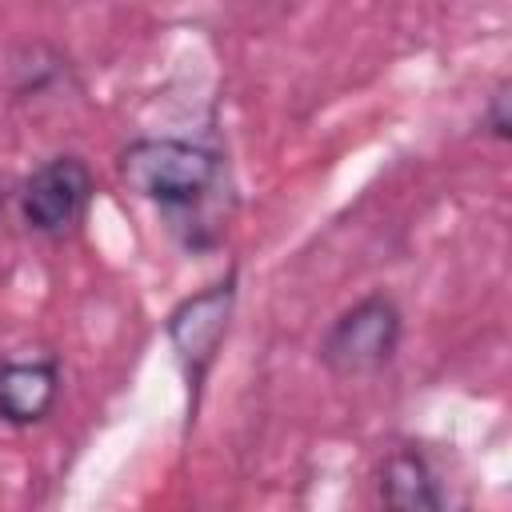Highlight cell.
<instances>
[{
  "mask_svg": "<svg viewBox=\"0 0 512 512\" xmlns=\"http://www.w3.org/2000/svg\"><path fill=\"white\" fill-rule=\"evenodd\" d=\"M120 180L140 200L160 204L164 212L200 208L224 176V164L212 148L176 140V136H140L116 156Z\"/></svg>",
  "mask_w": 512,
  "mask_h": 512,
  "instance_id": "1",
  "label": "cell"
},
{
  "mask_svg": "<svg viewBox=\"0 0 512 512\" xmlns=\"http://www.w3.org/2000/svg\"><path fill=\"white\" fill-rule=\"evenodd\" d=\"M236 308V268L208 284L196 296H184L172 312H168V340L176 348V360L184 368V384H188V420L200 408V388L208 380V368L228 336V320Z\"/></svg>",
  "mask_w": 512,
  "mask_h": 512,
  "instance_id": "2",
  "label": "cell"
},
{
  "mask_svg": "<svg viewBox=\"0 0 512 512\" xmlns=\"http://www.w3.org/2000/svg\"><path fill=\"white\" fill-rule=\"evenodd\" d=\"M400 332H404V324H400L396 300L384 292H372L332 320V328L320 340V360L336 376L380 372L396 356Z\"/></svg>",
  "mask_w": 512,
  "mask_h": 512,
  "instance_id": "3",
  "label": "cell"
},
{
  "mask_svg": "<svg viewBox=\"0 0 512 512\" xmlns=\"http://www.w3.org/2000/svg\"><path fill=\"white\" fill-rule=\"evenodd\" d=\"M96 192V176L80 156H52L20 184V216L40 236L72 232Z\"/></svg>",
  "mask_w": 512,
  "mask_h": 512,
  "instance_id": "4",
  "label": "cell"
},
{
  "mask_svg": "<svg viewBox=\"0 0 512 512\" xmlns=\"http://www.w3.org/2000/svg\"><path fill=\"white\" fill-rule=\"evenodd\" d=\"M60 396V364L44 360H8L0 368V420L4 424H40Z\"/></svg>",
  "mask_w": 512,
  "mask_h": 512,
  "instance_id": "5",
  "label": "cell"
},
{
  "mask_svg": "<svg viewBox=\"0 0 512 512\" xmlns=\"http://www.w3.org/2000/svg\"><path fill=\"white\" fill-rule=\"evenodd\" d=\"M380 500L396 512H436L444 508L440 484L428 468V460L412 448H396L380 464Z\"/></svg>",
  "mask_w": 512,
  "mask_h": 512,
  "instance_id": "6",
  "label": "cell"
},
{
  "mask_svg": "<svg viewBox=\"0 0 512 512\" xmlns=\"http://www.w3.org/2000/svg\"><path fill=\"white\" fill-rule=\"evenodd\" d=\"M488 128L496 140H508V128H512V116H508V84H500L488 100Z\"/></svg>",
  "mask_w": 512,
  "mask_h": 512,
  "instance_id": "7",
  "label": "cell"
},
{
  "mask_svg": "<svg viewBox=\"0 0 512 512\" xmlns=\"http://www.w3.org/2000/svg\"><path fill=\"white\" fill-rule=\"evenodd\" d=\"M0 216H4V184H0Z\"/></svg>",
  "mask_w": 512,
  "mask_h": 512,
  "instance_id": "8",
  "label": "cell"
}]
</instances>
